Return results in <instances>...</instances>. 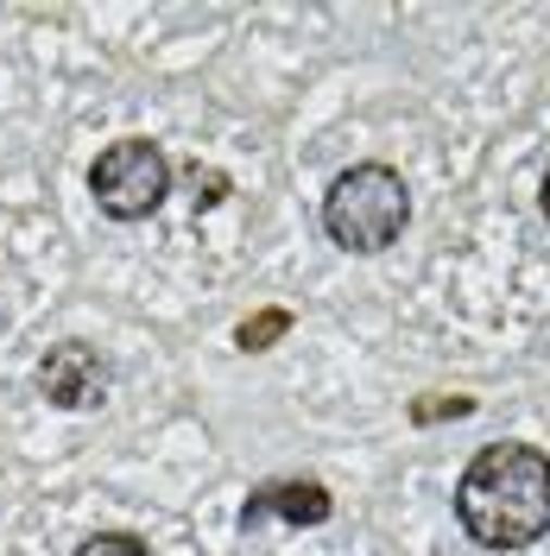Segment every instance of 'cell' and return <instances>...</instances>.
Instances as JSON below:
<instances>
[{
  "label": "cell",
  "mask_w": 550,
  "mask_h": 556,
  "mask_svg": "<svg viewBox=\"0 0 550 556\" xmlns=\"http://www.w3.org/2000/svg\"><path fill=\"white\" fill-rule=\"evenodd\" d=\"M455 519L482 551H525L550 531V455L532 443H493L455 481Z\"/></svg>",
  "instance_id": "6da1fadb"
},
{
  "label": "cell",
  "mask_w": 550,
  "mask_h": 556,
  "mask_svg": "<svg viewBox=\"0 0 550 556\" xmlns=\"http://www.w3.org/2000/svg\"><path fill=\"white\" fill-rule=\"evenodd\" d=\"M190 190H197V197H190L197 208H215L235 184H228V172H203V165H197V172H190Z\"/></svg>",
  "instance_id": "9c48e42d"
},
{
  "label": "cell",
  "mask_w": 550,
  "mask_h": 556,
  "mask_svg": "<svg viewBox=\"0 0 550 556\" xmlns=\"http://www.w3.org/2000/svg\"><path fill=\"white\" fill-rule=\"evenodd\" d=\"M329 513H336L329 486H323V481H304V475H291V481H266V486H253V493H247L241 531H253V525H266V519H285V525H329Z\"/></svg>",
  "instance_id": "5b68a950"
},
{
  "label": "cell",
  "mask_w": 550,
  "mask_h": 556,
  "mask_svg": "<svg viewBox=\"0 0 550 556\" xmlns=\"http://www.w3.org/2000/svg\"><path fill=\"white\" fill-rule=\"evenodd\" d=\"M76 556H152V551H146V538H134V531H96V538H83Z\"/></svg>",
  "instance_id": "ba28073f"
},
{
  "label": "cell",
  "mask_w": 550,
  "mask_h": 556,
  "mask_svg": "<svg viewBox=\"0 0 550 556\" xmlns=\"http://www.w3.org/2000/svg\"><path fill=\"white\" fill-rule=\"evenodd\" d=\"M412 222V190L392 165H354L323 197V235L342 253H386Z\"/></svg>",
  "instance_id": "7a4b0ae2"
},
{
  "label": "cell",
  "mask_w": 550,
  "mask_h": 556,
  "mask_svg": "<svg viewBox=\"0 0 550 556\" xmlns=\"http://www.w3.org/2000/svg\"><path fill=\"white\" fill-rule=\"evenodd\" d=\"M89 197L114 222H146L172 197V159L152 139H114V146H102V159L89 165Z\"/></svg>",
  "instance_id": "3957f363"
},
{
  "label": "cell",
  "mask_w": 550,
  "mask_h": 556,
  "mask_svg": "<svg viewBox=\"0 0 550 556\" xmlns=\"http://www.w3.org/2000/svg\"><path fill=\"white\" fill-rule=\"evenodd\" d=\"M405 417H412L417 430H424V424H449V417H475V399H462V392H455V399H449V392H430V399H412Z\"/></svg>",
  "instance_id": "52a82bcc"
},
{
  "label": "cell",
  "mask_w": 550,
  "mask_h": 556,
  "mask_svg": "<svg viewBox=\"0 0 550 556\" xmlns=\"http://www.w3.org/2000/svg\"><path fill=\"white\" fill-rule=\"evenodd\" d=\"M291 323H298V316L285 311V304H266V311H253L247 323H235V348H241V354H266L273 342L291 336Z\"/></svg>",
  "instance_id": "8992f818"
},
{
  "label": "cell",
  "mask_w": 550,
  "mask_h": 556,
  "mask_svg": "<svg viewBox=\"0 0 550 556\" xmlns=\"http://www.w3.org/2000/svg\"><path fill=\"white\" fill-rule=\"evenodd\" d=\"M538 203H545V222H550V172H545V184H538Z\"/></svg>",
  "instance_id": "30bf717a"
},
{
  "label": "cell",
  "mask_w": 550,
  "mask_h": 556,
  "mask_svg": "<svg viewBox=\"0 0 550 556\" xmlns=\"http://www.w3.org/2000/svg\"><path fill=\"white\" fill-rule=\"evenodd\" d=\"M33 380H38L45 405H58V412H96L108 399V361L89 342H58L38 354Z\"/></svg>",
  "instance_id": "277c9868"
}]
</instances>
